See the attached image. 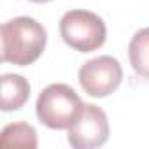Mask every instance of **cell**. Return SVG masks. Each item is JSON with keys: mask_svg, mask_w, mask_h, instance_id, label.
<instances>
[{"mask_svg": "<svg viewBox=\"0 0 149 149\" xmlns=\"http://www.w3.org/2000/svg\"><path fill=\"white\" fill-rule=\"evenodd\" d=\"M109 139L107 114L95 104H84L79 116L68 128L67 140L74 149L100 147Z\"/></svg>", "mask_w": 149, "mask_h": 149, "instance_id": "cell-5", "label": "cell"}, {"mask_svg": "<svg viewBox=\"0 0 149 149\" xmlns=\"http://www.w3.org/2000/svg\"><path fill=\"white\" fill-rule=\"evenodd\" d=\"M123 81L121 63L109 54L88 60L79 68V84L90 97L104 98L114 93Z\"/></svg>", "mask_w": 149, "mask_h": 149, "instance_id": "cell-4", "label": "cell"}, {"mask_svg": "<svg viewBox=\"0 0 149 149\" xmlns=\"http://www.w3.org/2000/svg\"><path fill=\"white\" fill-rule=\"evenodd\" d=\"M0 84H2L0 107L4 112L21 109L30 98V84L19 74H4L0 77Z\"/></svg>", "mask_w": 149, "mask_h": 149, "instance_id": "cell-6", "label": "cell"}, {"mask_svg": "<svg viewBox=\"0 0 149 149\" xmlns=\"http://www.w3.org/2000/svg\"><path fill=\"white\" fill-rule=\"evenodd\" d=\"M2 61L26 67L46 49V28L33 18L18 16L2 25Z\"/></svg>", "mask_w": 149, "mask_h": 149, "instance_id": "cell-1", "label": "cell"}, {"mask_svg": "<svg viewBox=\"0 0 149 149\" xmlns=\"http://www.w3.org/2000/svg\"><path fill=\"white\" fill-rule=\"evenodd\" d=\"M60 33L67 46L79 53H91L104 46L107 28L104 19L84 9H74L61 16Z\"/></svg>", "mask_w": 149, "mask_h": 149, "instance_id": "cell-3", "label": "cell"}, {"mask_svg": "<svg viewBox=\"0 0 149 149\" xmlns=\"http://www.w3.org/2000/svg\"><path fill=\"white\" fill-rule=\"evenodd\" d=\"M79 95L68 84H49L37 98L35 112L39 121L51 130H68L83 109Z\"/></svg>", "mask_w": 149, "mask_h": 149, "instance_id": "cell-2", "label": "cell"}, {"mask_svg": "<svg viewBox=\"0 0 149 149\" xmlns=\"http://www.w3.org/2000/svg\"><path fill=\"white\" fill-rule=\"evenodd\" d=\"M128 58L137 76L149 79V26L133 33L128 44Z\"/></svg>", "mask_w": 149, "mask_h": 149, "instance_id": "cell-7", "label": "cell"}, {"mask_svg": "<svg viewBox=\"0 0 149 149\" xmlns=\"http://www.w3.org/2000/svg\"><path fill=\"white\" fill-rule=\"evenodd\" d=\"M30 2H35V4H46V2H51V0H30Z\"/></svg>", "mask_w": 149, "mask_h": 149, "instance_id": "cell-9", "label": "cell"}, {"mask_svg": "<svg viewBox=\"0 0 149 149\" xmlns=\"http://www.w3.org/2000/svg\"><path fill=\"white\" fill-rule=\"evenodd\" d=\"M37 146V132L28 123H11L2 130V135H0V147L35 149Z\"/></svg>", "mask_w": 149, "mask_h": 149, "instance_id": "cell-8", "label": "cell"}]
</instances>
